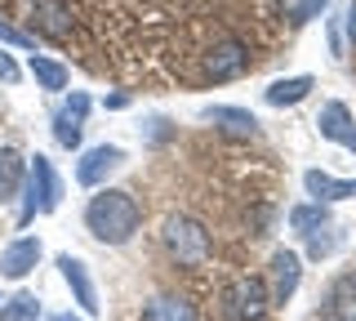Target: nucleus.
Returning <instances> with one entry per match:
<instances>
[{
    "label": "nucleus",
    "instance_id": "13",
    "mask_svg": "<svg viewBox=\"0 0 356 321\" xmlns=\"http://www.w3.org/2000/svg\"><path fill=\"white\" fill-rule=\"evenodd\" d=\"M303 183L316 201H348V196H356V179H334L325 170H307Z\"/></svg>",
    "mask_w": 356,
    "mask_h": 321
},
{
    "label": "nucleus",
    "instance_id": "10",
    "mask_svg": "<svg viewBox=\"0 0 356 321\" xmlns=\"http://www.w3.org/2000/svg\"><path fill=\"white\" fill-rule=\"evenodd\" d=\"M40 263V241L36 237H18L14 246H5L0 254V276H9V281H22L31 268Z\"/></svg>",
    "mask_w": 356,
    "mask_h": 321
},
{
    "label": "nucleus",
    "instance_id": "14",
    "mask_svg": "<svg viewBox=\"0 0 356 321\" xmlns=\"http://www.w3.org/2000/svg\"><path fill=\"white\" fill-rule=\"evenodd\" d=\"M143 321H196V304L183 295H156L143 308Z\"/></svg>",
    "mask_w": 356,
    "mask_h": 321
},
{
    "label": "nucleus",
    "instance_id": "5",
    "mask_svg": "<svg viewBox=\"0 0 356 321\" xmlns=\"http://www.w3.org/2000/svg\"><path fill=\"white\" fill-rule=\"evenodd\" d=\"M245 68H250V45H245V40H236V36L218 40V45L205 54V63H200L205 81H236Z\"/></svg>",
    "mask_w": 356,
    "mask_h": 321
},
{
    "label": "nucleus",
    "instance_id": "20",
    "mask_svg": "<svg viewBox=\"0 0 356 321\" xmlns=\"http://www.w3.org/2000/svg\"><path fill=\"white\" fill-rule=\"evenodd\" d=\"M0 321H40V299L27 290L14 299H0Z\"/></svg>",
    "mask_w": 356,
    "mask_h": 321
},
{
    "label": "nucleus",
    "instance_id": "11",
    "mask_svg": "<svg viewBox=\"0 0 356 321\" xmlns=\"http://www.w3.org/2000/svg\"><path fill=\"white\" fill-rule=\"evenodd\" d=\"M298 276H303V259L294 250H276L272 254V304H285L298 290Z\"/></svg>",
    "mask_w": 356,
    "mask_h": 321
},
{
    "label": "nucleus",
    "instance_id": "1",
    "mask_svg": "<svg viewBox=\"0 0 356 321\" xmlns=\"http://www.w3.org/2000/svg\"><path fill=\"white\" fill-rule=\"evenodd\" d=\"M138 224H143L138 201H134L129 192H116V187L89 196V205H85V228L94 232L103 246H125L134 232H138Z\"/></svg>",
    "mask_w": 356,
    "mask_h": 321
},
{
    "label": "nucleus",
    "instance_id": "25",
    "mask_svg": "<svg viewBox=\"0 0 356 321\" xmlns=\"http://www.w3.org/2000/svg\"><path fill=\"white\" fill-rule=\"evenodd\" d=\"M107 107H111V112H120V107H129V94H111V98H107Z\"/></svg>",
    "mask_w": 356,
    "mask_h": 321
},
{
    "label": "nucleus",
    "instance_id": "4",
    "mask_svg": "<svg viewBox=\"0 0 356 321\" xmlns=\"http://www.w3.org/2000/svg\"><path fill=\"white\" fill-rule=\"evenodd\" d=\"M58 196H63V183H58V174H54V165L36 157L31 161V170H27V201H22V224H31L36 214H54L58 210Z\"/></svg>",
    "mask_w": 356,
    "mask_h": 321
},
{
    "label": "nucleus",
    "instance_id": "9",
    "mask_svg": "<svg viewBox=\"0 0 356 321\" xmlns=\"http://www.w3.org/2000/svg\"><path fill=\"white\" fill-rule=\"evenodd\" d=\"M58 268H63V281L72 285V295H76V304H81V313H85V317H98V290H94V281H89L85 263L72 259V254H58Z\"/></svg>",
    "mask_w": 356,
    "mask_h": 321
},
{
    "label": "nucleus",
    "instance_id": "17",
    "mask_svg": "<svg viewBox=\"0 0 356 321\" xmlns=\"http://www.w3.org/2000/svg\"><path fill=\"white\" fill-rule=\"evenodd\" d=\"M330 321H356V272L334 281V290H330Z\"/></svg>",
    "mask_w": 356,
    "mask_h": 321
},
{
    "label": "nucleus",
    "instance_id": "6",
    "mask_svg": "<svg viewBox=\"0 0 356 321\" xmlns=\"http://www.w3.org/2000/svg\"><path fill=\"white\" fill-rule=\"evenodd\" d=\"M31 23H36L40 36L67 40L72 36V5L67 0H31Z\"/></svg>",
    "mask_w": 356,
    "mask_h": 321
},
{
    "label": "nucleus",
    "instance_id": "24",
    "mask_svg": "<svg viewBox=\"0 0 356 321\" xmlns=\"http://www.w3.org/2000/svg\"><path fill=\"white\" fill-rule=\"evenodd\" d=\"M0 81H5V85H14V81H18V63L9 58V54H0Z\"/></svg>",
    "mask_w": 356,
    "mask_h": 321
},
{
    "label": "nucleus",
    "instance_id": "26",
    "mask_svg": "<svg viewBox=\"0 0 356 321\" xmlns=\"http://www.w3.org/2000/svg\"><path fill=\"white\" fill-rule=\"evenodd\" d=\"M348 36H352V45H356V0H352V9H348Z\"/></svg>",
    "mask_w": 356,
    "mask_h": 321
},
{
    "label": "nucleus",
    "instance_id": "16",
    "mask_svg": "<svg viewBox=\"0 0 356 321\" xmlns=\"http://www.w3.org/2000/svg\"><path fill=\"white\" fill-rule=\"evenodd\" d=\"M312 76H289V81H276V85H267V103L272 107H294V103H303V98L312 94Z\"/></svg>",
    "mask_w": 356,
    "mask_h": 321
},
{
    "label": "nucleus",
    "instance_id": "15",
    "mask_svg": "<svg viewBox=\"0 0 356 321\" xmlns=\"http://www.w3.org/2000/svg\"><path fill=\"white\" fill-rule=\"evenodd\" d=\"M22 179H27V161L14 148H0V201H14Z\"/></svg>",
    "mask_w": 356,
    "mask_h": 321
},
{
    "label": "nucleus",
    "instance_id": "2",
    "mask_svg": "<svg viewBox=\"0 0 356 321\" xmlns=\"http://www.w3.org/2000/svg\"><path fill=\"white\" fill-rule=\"evenodd\" d=\"M165 250L174 254L178 268H200L209 259V232L187 214H174L165 219Z\"/></svg>",
    "mask_w": 356,
    "mask_h": 321
},
{
    "label": "nucleus",
    "instance_id": "18",
    "mask_svg": "<svg viewBox=\"0 0 356 321\" xmlns=\"http://www.w3.org/2000/svg\"><path fill=\"white\" fill-rule=\"evenodd\" d=\"M81 134H85V112H76V107H63L58 116H54V143L58 148H81Z\"/></svg>",
    "mask_w": 356,
    "mask_h": 321
},
{
    "label": "nucleus",
    "instance_id": "23",
    "mask_svg": "<svg viewBox=\"0 0 356 321\" xmlns=\"http://www.w3.org/2000/svg\"><path fill=\"white\" fill-rule=\"evenodd\" d=\"M325 5H330V0H298V5H294V14H289V18H294V23H312V18H316Z\"/></svg>",
    "mask_w": 356,
    "mask_h": 321
},
{
    "label": "nucleus",
    "instance_id": "7",
    "mask_svg": "<svg viewBox=\"0 0 356 321\" xmlns=\"http://www.w3.org/2000/svg\"><path fill=\"white\" fill-rule=\"evenodd\" d=\"M120 161H125V152L111 148V143H103V148H89L85 157H81V165H76V183H81V187H98Z\"/></svg>",
    "mask_w": 356,
    "mask_h": 321
},
{
    "label": "nucleus",
    "instance_id": "27",
    "mask_svg": "<svg viewBox=\"0 0 356 321\" xmlns=\"http://www.w3.org/2000/svg\"><path fill=\"white\" fill-rule=\"evenodd\" d=\"M54 321H76V317H72V313H63V317H54Z\"/></svg>",
    "mask_w": 356,
    "mask_h": 321
},
{
    "label": "nucleus",
    "instance_id": "19",
    "mask_svg": "<svg viewBox=\"0 0 356 321\" xmlns=\"http://www.w3.org/2000/svg\"><path fill=\"white\" fill-rule=\"evenodd\" d=\"M27 68H31V76H36V85H40V90H54V94L67 90V68H63V63L44 58V54H31V63H27Z\"/></svg>",
    "mask_w": 356,
    "mask_h": 321
},
{
    "label": "nucleus",
    "instance_id": "8",
    "mask_svg": "<svg viewBox=\"0 0 356 321\" xmlns=\"http://www.w3.org/2000/svg\"><path fill=\"white\" fill-rule=\"evenodd\" d=\"M316 125H321V139H330V143H339V148L356 152V120H352V112L343 103H325L321 116H316Z\"/></svg>",
    "mask_w": 356,
    "mask_h": 321
},
{
    "label": "nucleus",
    "instance_id": "22",
    "mask_svg": "<svg viewBox=\"0 0 356 321\" xmlns=\"http://www.w3.org/2000/svg\"><path fill=\"white\" fill-rule=\"evenodd\" d=\"M0 40H5V45H18V49H36V40H31L27 31H18L14 23H5V18H0Z\"/></svg>",
    "mask_w": 356,
    "mask_h": 321
},
{
    "label": "nucleus",
    "instance_id": "12",
    "mask_svg": "<svg viewBox=\"0 0 356 321\" xmlns=\"http://www.w3.org/2000/svg\"><path fill=\"white\" fill-rule=\"evenodd\" d=\"M205 120L218 125L222 134H232V139H254L259 134V120H254V112H245V107H205Z\"/></svg>",
    "mask_w": 356,
    "mask_h": 321
},
{
    "label": "nucleus",
    "instance_id": "21",
    "mask_svg": "<svg viewBox=\"0 0 356 321\" xmlns=\"http://www.w3.org/2000/svg\"><path fill=\"white\" fill-rule=\"evenodd\" d=\"M289 224H294V232H303V237H307V232H316L321 224H325V210H321V201L316 205H298L294 214H289Z\"/></svg>",
    "mask_w": 356,
    "mask_h": 321
},
{
    "label": "nucleus",
    "instance_id": "3",
    "mask_svg": "<svg viewBox=\"0 0 356 321\" xmlns=\"http://www.w3.org/2000/svg\"><path fill=\"white\" fill-rule=\"evenodd\" d=\"M267 308H272V295L259 276H236L222 290V317L227 321H263Z\"/></svg>",
    "mask_w": 356,
    "mask_h": 321
}]
</instances>
